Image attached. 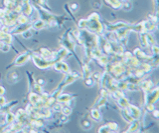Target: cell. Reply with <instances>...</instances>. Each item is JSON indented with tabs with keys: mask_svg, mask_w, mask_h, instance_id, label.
Listing matches in <instances>:
<instances>
[{
	"mask_svg": "<svg viewBox=\"0 0 159 133\" xmlns=\"http://www.w3.org/2000/svg\"><path fill=\"white\" fill-rule=\"evenodd\" d=\"M28 58H29V54H28V53H26V54H23V55L19 56V57L15 60V62H14L13 64L14 65H21V64H23V63L26 62L28 60Z\"/></svg>",
	"mask_w": 159,
	"mask_h": 133,
	"instance_id": "1",
	"label": "cell"
},
{
	"mask_svg": "<svg viewBox=\"0 0 159 133\" xmlns=\"http://www.w3.org/2000/svg\"><path fill=\"white\" fill-rule=\"evenodd\" d=\"M18 78H19V74H18V72H12L10 75L7 76V80H9L11 83L16 82V81L18 80Z\"/></svg>",
	"mask_w": 159,
	"mask_h": 133,
	"instance_id": "2",
	"label": "cell"
},
{
	"mask_svg": "<svg viewBox=\"0 0 159 133\" xmlns=\"http://www.w3.org/2000/svg\"><path fill=\"white\" fill-rule=\"evenodd\" d=\"M92 117L95 119V121H100V119H102L100 112L97 111V109H93V110L92 111Z\"/></svg>",
	"mask_w": 159,
	"mask_h": 133,
	"instance_id": "3",
	"label": "cell"
},
{
	"mask_svg": "<svg viewBox=\"0 0 159 133\" xmlns=\"http://www.w3.org/2000/svg\"><path fill=\"white\" fill-rule=\"evenodd\" d=\"M44 26H45V21L44 20H38L34 24V27L36 29H42V28H44Z\"/></svg>",
	"mask_w": 159,
	"mask_h": 133,
	"instance_id": "4",
	"label": "cell"
},
{
	"mask_svg": "<svg viewBox=\"0 0 159 133\" xmlns=\"http://www.w3.org/2000/svg\"><path fill=\"white\" fill-rule=\"evenodd\" d=\"M82 126H83L84 129H90V128L92 127V123L88 120L85 119V120H83V122H82Z\"/></svg>",
	"mask_w": 159,
	"mask_h": 133,
	"instance_id": "5",
	"label": "cell"
},
{
	"mask_svg": "<svg viewBox=\"0 0 159 133\" xmlns=\"http://www.w3.org/2000/svg\"><path fill=\"white\" fill-rule=\"evenodd\" d=\"M22 34H23L22 36L24 37V38H30V37L32 36V34H33V33H31V32L29 31V29H27V30H25V31L23 32Z\"/></svg>",
	"mask_w": 159,
	"mask_h": 133,
	"instance_id": "6",
	"label": "cell"
},
{
	"mask_svg": "<svg viewBox=\"0 0 159 133\" xmlns=\"http://www.w3.org/2000/svg\"><path fill=\"white\" fill-rule=\"evenodd\" d=\"M86 85H88V86H93V81L91 78H88V80L86 81Z\"/></svg>",
	"mask_w": 159,
	"mask_h": 133,
	"instance_id": "7",
	"label": "cell"
},
{
	"mask_svg": "<svg viewBox=\"0 0 159 133\" xmlns=\"http://www.w3.org/2000/svg\"><path fill=\"white\" fill-rule=\"evenodd\" d=\"M45 83V81L43 80V79H38V84L40 85V84H41V85H43V84Z\"/></svg>",
	"mask_w": 159,
	"mask_h": 133,
	"instance_id": "8",
	"label": "cell"
}]
</instances>
